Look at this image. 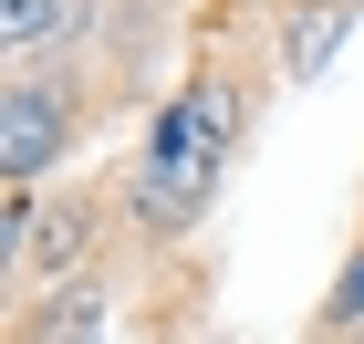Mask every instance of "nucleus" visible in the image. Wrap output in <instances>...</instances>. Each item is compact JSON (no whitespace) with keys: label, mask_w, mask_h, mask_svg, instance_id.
Wrapping results in <instances>:
<instances>
[{"label":"nucleus","mask_w":364,"mask_h":344,"mask_svg":"<svg viewBox=\"0 0 364 344\" xmlns=\"http://www.w3.org/2000/svg\"><path fill=\"white\" fill-rule=\"evenodd\" d=\"M219 177H229V105L198 84V94H177V105L156 115V136H146L136 209L146 219H198V209L219 199Z\"/></svg>","instance_id":"obj_1"},{"label":"nucleus","mask_w":364,"mask_h":344,"mask_svg":"<svg viewBox=\"0 0 364 344\" xmlns=\"http://www.w3.org/2000/svg\"><path fill=\"white\" fill-rule=\"evenodd\" d=\"M63 125H73V115H63L53 84H11V94H0V177L31 188V177L63 157Z\"/></svg>","instance_id":"obj_2"},{"label":"nucleus","mask_w":364,"mask_h":344,"mask_svg":"<svg viewBox=\"0 0 364 344\" xmlns=\"http://www.w3.org/2000/svg\"><path fill=\"white\" fill-rule=\"evenodd\" d=\"M73 21H84V0H0V42H11V53H42V42H63Z\"/></svg>","instance_id":"obj_3"},{"label":"nucleus","mask_w":364,"mask_h":344,"mask_svg":"<svg viewBox=\"0 0 364 344\" xmlns=\"http://www.w3.org/2000/svg\"><path fill=\"white\" fill-rule=\"evenodd\" d=\"M343 31H354V11H343V0H323V11H302V21H291V53H281V63H291V73L312 84V73L343 53Z\"/></svg>","instance_id":"obj_4"},{"label":"nucleus","mask_w":364,"mask_h":344,"mask_svg":"<svg viewBox=\"0 0 364 344\" xmlns=\"http://www.w3.org/2000/svg\"><path fill=\"white\" fill-rule=\"evenodd\" d=\"M333 323H364V251H354V271L333 282Z\"/></svg>","instance_id":"obj_5"}]
</instances>
